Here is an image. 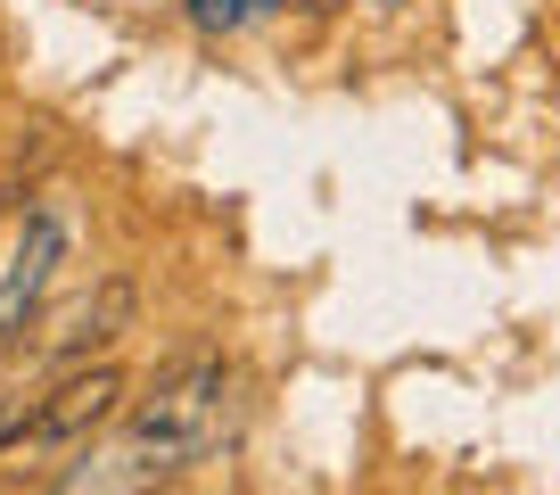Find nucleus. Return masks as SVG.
I'll use <instances>...</instances> for the list:
<instances>
[{"instance_id": "1", "label": "nucleus", "mask_w": 560, "mask_h": 495, "mask_svg": "<svg viewBox=\"0 0 560 495\" xmlns=\"http://www.w3.org/2000/svg\"><path fill=\"white\" fill-rule=\"evenodd\" d=\"M231 438V371L223 364H174L158 371V389L132 396L124 413V446L100 454L91 471H67V487H158V479H182Z\"/></svg>"}, {"instance_id": "2", "label": "nucleus", "mask_w": 560, "mask_h": 495, "mask_svg": "<svg viewBox=\"0 0 560 495\" xmlns=\"http://www.w3.org/2000/svg\"><path fill=\"white\" fill-rule=\"evenodd\" d=\"M116 413H124V371L116 364H67V380H58L50 396H34L18 446L25 454H67V446L100 438Z\"/></svg>"}, {"instance_id": "7", "label": "nucleus", "mask_w": 560, "mask_h": 495, "mask_svg": "<svg viewBox=\"0 0 560 495\" xmlns=\"http://www.w3.org/2000/svg\"><path fill=\"white\" fill-rule=\"evenodd\" d=\"M298 9H347V0H298Z\"/></svg>"}, {"instance_id": "3", "label": "nucleus", "mask_w": 560, "mask_h": 495, "mask_svg": "<svg viewBox=\"0 0 560 495\" xmlns=\"http://www.w3.org/2000/svg\"><path fill=\"white\" fill-rule=\"evenodd\" d=\"M58 265H67V215L42 207L34 223L18 231V248L0 256V347H25V331H34L42 298H50Z\"/></svg>"}, {"instance_id": "4", "label": "nucleus", "mask_w": 560, "mask_h": 495, "mask_svg": "<svg viewBox=\"0 0 560 495\" xmlns=\"http://www.w3.org/2000/svg\"><path fill=\"white\" fill-rule=\"evenodd\" d=\"M124 331H132V281H100L67 314V331H50V364H91V355L116 347Z\"/></svg>"}, {"instance_id": "5", "label": "nucleus", "mask_w": 560, "mask_h": 495, "mask_svg": "<svg viewBox=\"0 0 560 495\" xmlns=\"http://www.w3.org/2000/svg\"><path fill=\"white\" fill-rule=\"evenodd\" d=\"M272 9H289V0H190V25L198 34H240L247 18H272Z\"/></svg>"}, {"instance_id": "6", "label": "nucleus", "mask_w": 560, "mask_h": 495, "mask_svg": "<svg viewBox=\"0 0 560 495\" xmlns=\"http://www.w3.org/2000/svg\"><path fill=\"white\" fill-rule=\"evenodd\" d=\"M25 413H34L25 396H0V462L18 454V438H25Z\"/></svg>"}]
</instances>
